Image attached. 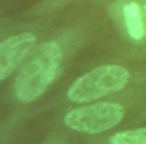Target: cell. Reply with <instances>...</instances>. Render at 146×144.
I'll list each match as a JSON object with an SVG mask.
<instances>
[{"label":"cell","mask_w":146,"mask_h":144,"mask_svg":"<svg viewBox=\"0 0 146 144\" xmlns=\"http://www.w3.org/2000/svg\"><path fill=\"white\" fill-rule=\"evenodd\" d=\"M125 110L120 103H94V105L79 107V109L69 110L64 116V123L79 133H103L112 129L114 125L124 120Z\"/></svg>","instance_id":"3"},{"label":"cell","mask_w":146,"mask_h":144,"mask_svg":"<svg viewBox=\"0 0 146 144\" xmlns=\"http://www.w3.org/2000/svg\"><path fill=\"white\" fill-rule=\"evenodd\" d=\"M109 144H146V127L116 133L109 139Z\"/></svg>","instance_id":"6"},{"label":"cell","mask_w":146,"mask_h":144,"mask_svg":"<svg viewBox=\"0 0 146 144\" xmlns=\"http://www.w3.org/2000/svg\"><path fill=\"white\" fill-rule=\"evenodd\" d=\"M62 56V47L56 41H45L28 52L13 82L15 98L23 103L41 98L60 71Z\"/></svg>","instance_id":"1"},{"label":"cell","mask_w":146,"mask_h":144,"mask_svg":"<svg viewBox=\"0 0 146 144\" xmlns=\"http://www.w3.org/2000/svg\"><path fill=\"white\" fill-rule=\"evenodd\" d=\"M36 43V36L32 32L11 36L0 41V81H4L21 66V62L28 56Z\"/></svg>","instance_id":"4"},{"label":"cell","mask_w":146,"mask_h":144,"mask_svg":"<svg viewBox=\"0 0 146 144\" xmlns=\"http://www.w3.org/2000/svg\"><path fill=\"white\" fill-rule=\"evenodd\" d=\"M122 19H124L125 30L131 39H142L146 34V17L142 8L137 2L125 0V4L122 6Z\"/></svg>","instance_id":"5"},{"label":"cell","mask_w":146,"mask_h":144,"mask_svg":"<svg viewBox=\"0 0 146 144\" xmlns=\"http://www.w3.org/2000/svg\"><path fill=\"white\" fill-rule=\"evenodd\" d=\"M139 2H142V4H146V0H139Z\"/></svg>","instance_id":"7"},{"label":"cell","mask_w":146,"mask_h":144,"mask_svg":"<svg viewBox=\"0 0 146 144\" xmlns=\"http://www.w3.org/2000/svg\"><path fill=\"white\" fill-rule=\"evenodd\" d=\"M129 82V71L118 64L99 66L79 77L68 88V99L73 103H90L120 92Z\"/></svg>","instance_id":"2"}]
</instances>
